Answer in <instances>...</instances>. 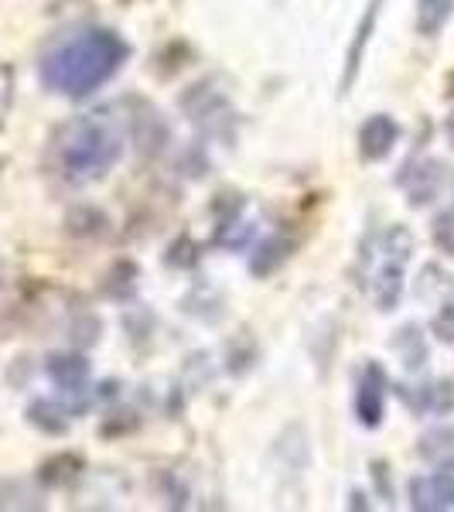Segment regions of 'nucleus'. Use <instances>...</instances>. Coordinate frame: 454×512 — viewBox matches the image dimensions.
<instances>
[{
    "label": "nucleus",
    "instance_id": "obj_5",
    "mask_svg": "<svg viewBox=\"0 0 454 512\" xmlns=\"http://www.w3.org/2000/svg\"><path fill=\"white\" fill-rule=\"evenodd\" d=\"M410 502L420 512H437V509H454V465L437 468L434 475L414 478L410 482Z\"/></svg>",
    "mask_w": 454,
    "mask_h": 512
},
{
    "label": "nucleus",
    "instance_id": "obj_10",
    "mask_svg": "<svg viewBox=\"0 0 454 512\" xmlns=\"http://www.w3.org/2000/svg\"><path fill=\"white\" fill-rule=\"evenodd\" d=\"M379 7H383V0H373V4L366 7V14H362V18H359L356 38H352V45H349V55H345L342 96L349 93V89L356 86V79H359L362 59H366V45H369V38H373V31H376V21H379Z\"/></svg>",
    "mask_w": 454,
    "mask_h": 512
},
{
    "label": "nucleus",
    "instance_id": "obj_17",
    "mask_svg": "<svg viewBox=\"0 0 454 512\" xmlns=\"http://www.w3.org/2000/svg\"><path fill=\"white\" fill-rule=\"evenodd\" d=\"M396 352H400V359L407 362V369L424 366L427 349H424V338L417 335V328H403V335L396 338Z\"/></svg>",
    "mask_w": 454,
    "mask_h": 512
},
{
    "label": "nucleus",
    "instance_id": "obj_18",
    "mask_svg": "<svg viewBox=\"0 0 454 512\" xmlns=\"http://www.w3.org/2000/svg\"><path fill=\"white\" fill-rule=\"evenodd\" d=\"M65 222H69L72 236H96V233H103V226H106L103 212H96V209H72Z\"/></svg>",
    "mask_w": 454,
    "mask_h": 512
},
{
    "label": "nucleus",
    "instance_id": "obj_8",
    "mask_svg": "<svg viewBox=\"0 0 454 512\" xmlns=\"http://www.w3.org/2000/svg\"><path fill=\"white\" fill-rule=\"evenodd\" d=\"M396 140H400L396 120L386 117V113H376V117H369L359 130V154L366 161H383L386 154L393 151Z\"/></svg>",
    "mask_w": 454,
    "mask_h": 512
},
{
    "label": "nucleus",
    "instance_id": "obj_11",
    "mask_svg": "<svg viewBox=\"0 0 454 512\" xmlns=\"http://www.w3.org/2000/svg\"><path fill=\"white\" fill-rule=\"evenodd\" d=\"M45 373L52 376V383H59L62 390H79L89 379V362H86V355H76V352H55L45 359Z\"/></svg>",
    "mask_w": 454,
    "mask_h": 512
},
{
    "label": "nucleus",
    "instance_id": "obj_22",
    "mask_svg": "<svg viewBox=\"0 0 454 512\" xmlns=\"http://www.w3.org/2000/svg\"><path fill=\"white\" fill-rule=\"evenodd\" d=\"M96 335H99V321H93V318H86L79 328H72V342L76 345H93Z\"/></svg>",
    "mask_w": 454,
    "mask_h": 512
},
{
    "label": "nucleus",
    "instance_id": "obj_6",
    "mask_svg": "<svg viewBox=\"0 0 454 512\" xmlns=\"http://www.w3.org/2000/svg\"><path fill=\"white\" fill-rule=\"evenodd\" d=\"M383 400H386V373L383 366H366L359 379L356 393V417L362 427H379L383 424Z\"/></svg>",
    "mask_w": 454,
    "mask_h": 512
},
{
    "label": "nucleus",
    "instance_id": "obj_12",
    "mask_svg": "<svg viewBox=\"0 0 454 512\" xmlns=\"http://www.w3.org/2000/svg\"><path fill=\"white\" fill-rule=\"evenodd\" d=\"M79 475H82V458L72 451L52 454V458L38 468V482L45 485V489H69L72 482H79Z\"/></svg>",
    "mask_w": 454,
    "mask_h": 512
},
{
    "label": "nucleus",
    "instance_id": "obj_21",
    "mask_svg": "<svg viewBox=\"0 0 454 512\" xmlns=\"http://www.w3.org/2000/svg\"><path fill=\"white\" fill-rule=\"evenodd\" d=\"M14 103V69L7 62H0V117L11 110Z\"/></svg>",
    "mask_w": 454,
    "mask_h": 512
},
{
    "label": "nucleus",
    "instance_id": "obj_19",
    "mask_svg": "<svg viewBox=\"0 0 454 512\" xmlns=\"http://www.w3.org/2000/svg\"><path fill=\"white\" fill-rule=\"evenodd\" d=\"M434 243L441 246L444 253L454 256V209L444 212V216L434 222Z\"/></svg>",
    "mask_w": 454,
    "mask_h": 512
},
{
    "label": "nucleus",
    "instance_id": "obj_20",
    "mask_svg": "<svg viewBox=\"0 0 454 512\" xmlns=\"http://www.w3.org/2000/svg\"><path fill=\"white\" fill-rule=\"evenodd\" d=\"M431 328L441 342H454V304H441V311L434 315Z\"/></svg>",
    "mask_w": 454,
    "mask_h": 512
},
{
    "label": "nucleus",
    "instance_id": "obj_7",
    "mask_svg": "<svg viewBox=\"0 0 454 512\" xmlns=\"http://www.w3.org/2000/svg\"><path fill=\"white\" fill-rule=\"evenodd\" d=\"M396 181L407 188L410 205H417V209H420V205L434 202L437 192H441L444 168H441V161H414V164H407V171H403Z\"/></svg>",
    "mask_w": 454,
    "mask_h": 512
},
{
    "label": "nucleus",
    "instance_id": "obj_4",
    "mask_svg": "<svg viewBox=\"0 0 454 512\" xmlns=\"http://www.w3.org/2000/svg\"><path fill=\"white\" fill-rule=\"evenodd\" d=\"M181 106H185L188 120L195 123V127L209 130V134H226L229 123H233V110H229L226 96L216 93L212 86H192L181 99Z\"/></svg>",
    "mask_w": 454,
    "mask_h": 512
},
{
    "label": "nucleus",
    "instance_id": "obj_15",
    "mask_svg": "<svg viewBox=\"0 0 454 512\" xmlns=\"http://www.w3.org/2000/svg\"><path fill=\"white\" fill-rule=\"evenodd\" d=\"M454 14V0H417V31L427 38L441 35Z\"/></svg>",
    "mask_w": 454,
    "mask_h": 512
},
{
    "label": "nucleus",
    "instance_id": "obj_2",
    "mask_svg": "<svg viewBox=\"0 0 454 512\" xmlns=\"http://www.w3.org/2000/svg\"><path fill=\"white\" fill-rule=\"evenodd\" d=\"M120 151H123L120 134L99 113L69 120L55 134V164L76 185L103 178L120 161Z\"/></svg>",
    "mask_w": 454,
    "mask_h": 512
},
{
    "label": "nucleus",
    "instance_id": "obj_16",
    "mask_svg": "<svg viewBox=\"0 0 454 512\" xmlns=\"http://www.w3.org/2000/svg\"><path fill=\"white\" fill-rule=\"evenodd\" d=\"M407 400L414 403V407L420 410H431V414H444V410L454 403V390H451V383H437V386H424L417 396L414 393H407Z\"/></svg>",
    "mask_w": 454,
    "mask_h": 512
},
{
    "label": "nucleus",
    "instance_id": "obj_9",
    "mask_svg": "<svg viewBox=\"0 0 454 512\" xmlns=\"http://www.w3.org/2000/svg\"><path fill=\"white\" fill-rule=\"evenodd\" d=\"M137 113L130 117V140L140 154H158L168 144V123L161 120L158 110H151L147 103H134Z\"/></svg>",
    "mask_w": 454,
    "mask_h": 512
},
{
    "label": "nucleus",
    "instance_id": "obj_23",
    "mask_svg": "<svg viewBox=\"0 0 454 512\" xmlns=\"http://www.w3.org/2000/svg\"><path fill=\"white\" fill-rule=\"evenodd\" d=\"M448 137H451V147H454V113L448 117Z\"/></svg>",
    "mask_w": 454,
    "mask_h": 512
},
{
    "label": "nucleus",
    "instance_id": "obj_3",
    "mask_svg": "<svg viewBox=\"0 0 454 512\" xmlns=\"http://www.w3.org/2000/svg\"><path fill=\"white\" fill-rule=\"evenodd\" d=\"M410 253H414V236H410L407 226H393L379 243V267L373 274V284H369L379 311H393L396 301H400L403 270H407Z\"/></svg>",
    "mask_w": 454,
    "mask_h": 512
},
{
    "label": "nucleus",
    "instance_id": "obj_1",
    "mask_svg": "<svg viewBox=\"0 0 454 512\" xmlns=\"http://www.w3.org/2000/svg\"><path fill=\"white\" fill-rule=\"evenodd\" d=\"M130 45L117 31H86V35L72 38L69 45L55 48L45 62H41V79L48 89L82 99L96 93L103 82H110L120 72V65L127 62Z\"/></svg>",
    "mask_w": 454,
    "mask_h": 512
},
{
    "label": "nucleus",
    "instance_id": "obj_14",
    "mask_svg": "<svg viewBox=\"0 0 454 512\" xmlns=\"http://www.w3.org/2000/svg\"><path fill=\"white\" fill-rule=\"evenodd\" d=\"M28 420L45 434H65L69 431V407H59L55 400H35L28 407Z\"/></svg>",
    "mask_w": 454,
    "mask_h": 512
},
{
    "label": "nucleus",
    "instance_id": "obj_13",
    "mask_svg": "<svg viewBox=\"0 0 454 512\" xmlns=\"http://www.w3.org/2000/svg\"><path fill=\"white\" fill-rule=\"evenodd\" d=\"M287 256H291V243H287L284 236H270L257 246V253H253V260H250V270L257 277H270L274 270L284 267Z\"/></svg>",
    "mask_w": 454,
    "mask_h": 512
}]
</instances>
